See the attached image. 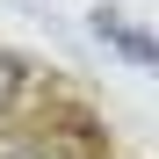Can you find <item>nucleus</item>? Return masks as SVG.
Instances as JSON below:
<instances>
[{"label":"nucleus","instance_id":"obj_1","mask_svg":"<svg viewBox=\"0 0 159 159\" xmlns=\"http://www.w3.org/2000/svg\"><path fill=\"white\" fill-rule=\"evenodd\" d=\"M94 29H101V36H109V43H123V51H130V58H138V65L152 58V43H145V36H130V29H116V22H109V15H101V22H94Z\"/></svg>","mask_w":159,"mask_h":159},{"label":"nucleus","instance_id":"obj_2","mask_svg":"<svg viewBox=\"0 0 159 159\" xmlns=\"http://www.w3.org/2000/svg\"><path fill=\"white\" fill-rule=\"evenodd\" d=\"M7 159H36V152H7Z\"/></svg>","mask_w":159,"mask_h":159}]
</instances>
